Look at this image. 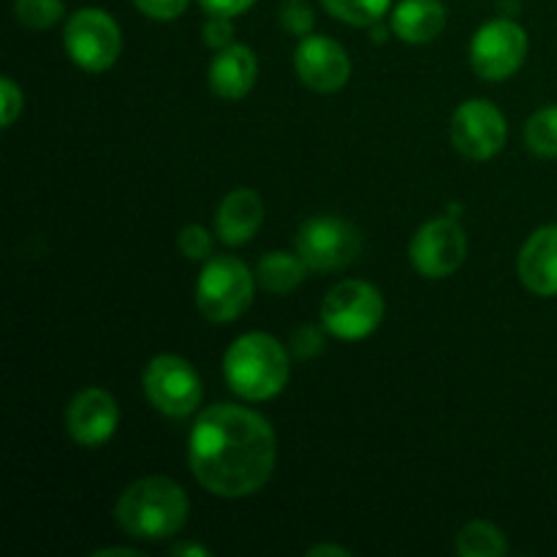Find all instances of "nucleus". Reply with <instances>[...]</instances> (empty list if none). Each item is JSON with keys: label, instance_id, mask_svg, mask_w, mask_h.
Listing matches in <instances>:
<instances>
[{"label": "nucleus", "instance_id": "obj_1", "mask_svg": "<svg viewBox=\"0 0 557 557\" xmlns=\"http://www.w3.org/2000/svg\"><path fill=\"white\" fill-rule=\"evenodd\" d=\"M275 460V430L261 413L223 403L196 417L188 435V462L207 493L248 498L270 482Z\"/></svg>", "mask_w": 557, "mask_h": 557}, {"label": "nucleus", "instance_id": "obj_2", "mask_svg": "<svg viewBox=\"0 0 557 557\" xmlns=\"http://www.w3.org/2000/svg\"><path fill=\"white\" fill-rule=\"evenodd\" d=\"M188 509V495L177 482L166 476H145L123 490L114 517L131 539L161 542L183 531Z\"/></svg>", "mask_w": 557, "mask_h": 557}, {"label": "nucleus", "instance_id": "obj_3", "mask_svg": "<svg viewBox=\"0 0 557 557\" xmlns=\"http://www.w3.org/2000/svg\"><path fill=\"white\" fill-rule=\"evenodd\" d=\"M223 375L243 400H272L288 384V354L277 337L248 332L228 346Z\"/></svg>", "mask_w": 557, "mask_h": 557}, {"label": "nucleus", "instance_id": "obj_4", "mask_svg": "<svg viewBox=\"0 0 557 557\" xmlns=\"http://www.w3.org/2000/svg\"><path fill=\"white\" fill-rule=\"evenodd\" d=\"M256 294V275L234 256L207 261L196 283V308L212 324H232L250 308Z\"/></svg>", "mask_w": 557, "mask_h": 557}, {"label": "nucleus", "instance_id": "obj_5", "mask_svg": "<svg viewBox=\"0 0 557 557\" xmlns=\"http://www.w3.org/2000/svg\"><path fill=\"white\" fill-rule=\"evenodd\" d=\"M386 313L384 297L364 281H343L330 288L321 302V324L332 337L346 343L364 341L381 326Z\"/></svg>", "mask_w": 557, "mask_h": 557}, {"label": "nucleus", "instance_id": "obj_6", "mask_svg": "<svg viewBox=\"0 0 557 557\" xmlns=\"http://www.w3.org/2000/svg\"><path fill=\"white\" fill-rule=\"evenodd\" d=\"M141 386L152 406L172 419H185L199 408L201 379L188 359L177 354H158L147 362Z\"/></svg>", "mask_w": 557, "mask_h": 557}, {"label": "nucleus", "instance_id": "obj_7", "mask_svg": "<svg viewBox=\"0 0 557 557\" xmlns=\"http://www.w3.org/2000/svg\"><path fill=\"white\" fill-rule=\"evenodd\" d=\"M63 47L79 69L98 74L117 63L123 36L112 14L103 9H79L65 22Z\"/></svg>", "mask_w": 557, "mask_h": 557}, {"label": "nucleus", "instance_id": "obj_8", "mask_svg": "<svg viewBox=\"0 0 557 557\" xmlns=\"http://www.w3.org/2000/svg\"><path fill=\"white\" fill-rule=\"evenodd\" d=\"M297 253L315 272L343 270L362 253V234L343 218H310L297 232Z\"/></svg>", "mask_w": 557, "mask_h": 557}, {"label": "nucleus", "instance_id": "obj_9", "mask_svg": "<svg viewBox=\"0 0 557 557\" xmlns=\"http://www.w3.org/2000/svg\"><path fill=\"white\" fill-rule=\"evenodd\" d=\"M528 58V33L511 20H493L471 41V65L482 79L504 82L522 69Z\"/></svg>", "mask_w": 557, "mask_h": 557}, {"label": "nucleus", "instance_id": "obj_10", "mask_svg": "<svg viewBox=\"0 0 557 557\" xmlns=\"http://www.w3.org/2000/svg\"><path fill=\"white\" fill-rule=\"evenodd\" d=\"M509 136L506 114L484 98L460 103L451 117V145L471 161H490L498 156Z\"/></svg>", "mask_w": 557, "mask_h": 557}, {"label": "nucleus", "instance_id": "obj_11", "mask_svg": "<svg viewBox=\"0 0 557 557\" xmlns=\"http://www.w3.org/2000/svg\"><path fill=\"white\" fill-rule=\"evenodd\" d=\"M466 253V232L460 228V223L449 221V218H435V221L424 223L413 234L411 248H408L411 264L417 267L419 275L430 277V281H441L460 270Z\"/></svg>", "mask_w": 557, "mask_h": 557}, {"label": "nucleus", "instance_id": "obj_12", "mask_svg": "<svg viewBox=\"0 0 557 557\" xmlns=\"http://www.w3.org/2000/svg\"><path fill=\"white\" fill-rule=\"evenodd\" d=\"M297 76L315 92H335L351 79V60L337 41L326 36H305L294 52Z\"/></svg>", "mask_w": 557, "mask_h": 557}, {"label": "nucleus", "instance_id": "obj_13", "mask_svg": "<svg viewBox=\"0 0 557 557\" xmlns=\"http://www.w3.org/2000/svg\"><path fill=\"white\" fill-rule=\"evenodd\" d=\"M120 424V411L114 397L101 386L82 389L65 411V430L85 449H98L114 435Z\"/></svg>", "mask_w": 557, "mask_h": 557}, {"label": "nucleus", "instance_id": "obj_14", "mask_svg": "<svg viewBox=\"0 0 557 557\" xmlns=\"http://www.w3.org/2000/svg\"><path fill=\"white\" fill-rule=\"evenodd\" d=\"M517 272L528 292L539 297H555L557 294V226H544L528 237L522 245Z\"/></svg>", "mask_w": 557, "mask_h": 557}, {"label": "nucleus", "instance_id": "obj_15", "mask_svg": "<svg viewBox=\"0 0 557 557\" xmlns=\"http://www.w3.org/2000/svg\"><path fill=\"white\" fill-rule=\"evenodd\" d=\"M259 79V60L245 44L221 49L210 63V90L223 101H239L253 90Z\"/></svg>", "mask_w": 557, "mask_h": 557}, {"label": "nucleus", "instance_id": "obj_16", "mask_svg": "<svg viewBox=\"0 0 557 557\" xmlns=\"http://www.w3.org/2000/svg\"><path fill=\"white\" fill-rule=\"evenodd\" d=\"M264 221V201L253 188H237L221 201L215 212L218 239L226 245H245L253 239Z\"/></svg>", "mask_w": 557, "mask_h": 557}, {"label": "nucleus", "instance_id": "obj_17", "mask_svg": "<svg viewBox=\"0 0 557 557\" xmlns=\"http://www.w3.org/2000/svg\"><path fill=\"white\" fill-rule=\"evenodd\" d=\"M446 9L441 0H403L392 11V33L406 44H430L444 33Z\"/></svg>", "mask_w": 557, "mask_h": 557}, {"label": "nucleus", "instance_id": "obj_18", "mask_svg": "<svg viewBox=\"0 0 557 557\" xmlns=\"http://www.w3.org/2000/svg\"><path fill=\"white\" fill-rule=\"evenodd\" d=\"M308 270L310 267L305 264V259L299 253L272 250L256 267V281L270 294H292L308 277Z\"/></svg>", "mask_w": 557, "mask_h": 557}, {"label": "nucleus", "instance_id": "obj_19", "mask_svg": "<svg viewBox=\"0 0 557 557\" xmlns=\"http://www.w3.org/2000/svg\"><path fill=\"white\" fill-rule=\"evenodd\" d=\"M457 555L462 557H500L509 553L504 531L487 520H473L457 533Z\"/></svg>", "mask_w": 557, "mask_h": 557}, {"label": "nucleus", "instance_id": "obj_20", "mask_svg": "<svg viewBox=\"0 0 557 557\" xmlns=\"http://www.w3.org/2000/svg\"><path fill=\"white\" fill-rule=\"evenodd\" d=\"M321 3L335 20L346 22V25L368 27L384 20L392 0H321Z\"/></svg>", "mask_w": 557, "mask_h": 557}, {"label": "nucleus", "instance_id": "obj_21", "mask_svg": "<svg viewBox=\"0 0 557 557\" xmlns=\"http://www.w3.org/2000/svg\"><path fill=\"white\" fill-rule=\"evenodd\" d=\"M525 141L536 156L557 158V107H544L536 114H531Z\"/></svg>", "mask_w": 557, "mask_h": 557}, {"label": "nucleus", "instance_id": "obj_22", "mask_svg": "<svg viewBox=\"0 0 557 557\" xmlns=\"http://www.w3.org/2000/svg\"><path fill=\"white\" fill-rule=\"evenodd\" d=\"M65 14L63 0H14V16L30 30H47Z\"/></svg>", "mask_w": 557, "mask_h": 557}, {"label": "nucleus", "instance_id": "obj_23", "mask_svg": "<svg viewBox=\"0 0 557 557\" xmlns=\"http://www.w3.org/2000/svg\"><path fill=\"white\" fill-rule=\"evenodd\" d=\"M281 22L288 33L305 38L310 36V30H313L315 16L308 0H286V3L281 5Z\"/></svg>", "mask_w": 557, "mask_h": 557}, {"label": "nucleus", "instance_id": "obj_24", "mask_svg": "<svg viewBox=\"0 0 557 557\" xmlns=\"http://www.w3.org/2000/svg\"><path fill=\"white\" fill-rule=\"evenodd\" d=\"M180 250H183L185 259L190 261H205L212 256V234L207 232L205 226H196V223H190V226H185L183 232H180Z\"/></svg>", "mask_w": 557, "mask_h": 557}, {"label": "nucleus", "instance_id": "obj_25", "mask_svg": "<svg viewBox=\"0 0 557 557\" xmlns=\"http://www.w3.org/2000/svg\"><path fill=\"white\" fill-rule=\"evenodd\" d=\"M0 107H3V128H11L14 125V120L20 117L22 107H25V96H22V90L16 87V82L11 79V76H3L0 79Z\"/></svg>", "mask_w": 557, "mask_h": 557}, {"label": "nucleus", "instance_id": "obj_26", "mask_svg": "<svg viewBox=\"0 0 557 557\" xmlns=\"http://www.w3.org/2000/svg\"><path fill=\"white\" fill-rule=\"evenodd\" d=\"M205 44L210 49H215V52L232 47V44H234L232 16L210 14V20H207V25H205Z\"/></svg>", "mask_w": 557, "mask_h": 557}, {"label": "nucleus", "instance_id": "obj_27", "mask_svg": "<svg viewBox=\"0 0 557 557\" xmlns=\"http://www.w3.org/2000/svg\"><path fill=\"white\" fill-rule=\"evenodd\" d=\"M134 3L136 9H139L145 16H150V20L169 22V20H177V16L188 9L190 0H134Z\"/></svg>", "mask_w": 557, "mask_h": 557}, {"label": "nucleus", "instance_id": "obj_28", "mask_svg": "<svg viewBox=\"0 0 557 557\" xmlns=\"http://www.w3.org/2000/svg\"><path fill=\"white\" fill-rule=\"evenodd\" d=\"M321 348H324V335L319 330H313V326H305V330H299L294 335V351H297V357H319Z\"/></svg>", "mask_w": 557, "mask_h": 557}, {"label": "nucleus", "instance_id": "obj_29", "mask_svg": "<svg viewBox=\"0 0 557 557\" xmlns=\"http://www.w3.org/2000/svg\"><path fill=\"white\" fill-rule=\"evenodd\" d=\"M199 3L207 14L237 16V14H245V11H248L256 0H199Z\"/></svg>", "mask_w": 557, "mask_h": 557}, {"label": "nucleus", "instance_id": "obj_30", "mask_svg": "<svg viewBox=\"0 0 557 557\" xmlns=\"http://www.w3.org/2000/svg\"><path fill=\"white\" fill-rule=\"evenodd\" d=\"M172 555H190V557H210V549L199 547V544H177V547H172Z\"/></svg>", "mask_w": 557, "mask_h": 557}, {"label": "nucleus", "instance_id": "obj_31", "mask_svg": "<svg viewBox=\"0 0 557 557\" xmlns=\"http://www.w3.org/2000/svg\"><path fill=\"white\" fill-rule=\"evenodd\" d=\"M310 557H319V555H335V557H348L351 553H348L346 547H335V544H319V547H313L308 553Z\"/></svg>", "mask_w": 557, "mask_h": 557}, {"label": "nucleus", "instance_id": "obj_32", "mask_svg": "<svg viewBox=\"0 0 557 557\" xmlns=\"http://www.w3.org/2000/svg\"><path fill=\"white\" fill-rule=\"evenodd\" d=\"M107 555H125V557H139V553L134 549H123V547H109V549H98L96 557H107Z\"/></svg>", "mask_w": 557, "mask_h": 557}]
</instances>
